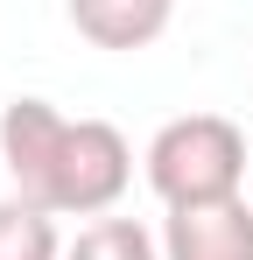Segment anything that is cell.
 <instances>
[{
    "label": "cell",
    "instance_id": "1",
    "mask_svg": "<svg viewBox=\"0 0 253 260\" xmlns=\"http://www.w3.org/2000/svg\"><path fill=\"white\" fill-rule=\"evenodd\" d=\"M0 162L14 197L49 218H113L134 183V148L113 120H71L49 99H7L0 113Z\"/></svg>",
    "mask_w": 253,
    "mask_h": 260
},
{
    "label": "cell",
    "instance_id": "2",
    "mask_svg": "<svg viewBox=\"0 0 253 260\" xmlns=\"http://www.w3.org/2000/svg\"><path fill=\"white\" fill-rule=\"evenodd\" d=\"M141 169H148V190L162 197L169 211L246 197V134L232 127L225 113H183V120H169L148 141Z\"/></svg>",
    "mask_w": 253,
    "mask_h": 260
},
{
    "label": "cell",
    "instance_id": "3",
    "mask_svg": "<svg viewBox=\"0 0 253 260\" xmlns=\"http://www.w3.org/2000/svg\"><path fill=\"white\" fill-rule=\"evenodd\" d=\"M162 260H253V204L218 197V204H183L162 218Z\"/></svg>",
    "mask_w": 253,
    "mask_h": 260
},
{
    "label": "cell",
    "instance_id": "4",
    "mask_svg": "<svg viewBox=\"0 0 253 260\" xmlns=\"http://www.w3.org/2000/svg\"><path fill=\"white\" fill-rule=\"evenodd\" d=\"M71 28H78L91 49H113V56H134V49L162 43L169 21H176V0H64Z\"/></svg>",
    "mask_w": 253,
    "mask_h": 260
},
{
    "label": "cell",
    "instance_id": "5",
    "mask_svg": "<svg viewBox=\"0 0 253 260\" xmlns=\"http://www.w3.org/2000/svg\"><path fill=\"white\" fill-rule=\"evenodd\" d=\"M64 260H162V239L141 218H91L64 246Z\"/></svg>",
    "mask_w": 253,
    "mask_h": 260
},
{
    "label": "cell",
    "instance_id": "6",
    "mask_svg": "<svg viewBox=\"0 0 253 260\" xmlns=\"http://www.w3.org/2000/svg\"><path fill=\"white\" fill-rule=\"evenodd\" d=\"M0 260H64L56 218L36 211L28 197H0Z\"/></svg>",
    "mask_w": 253,
    "mask_h": 260
}]
</instances>
